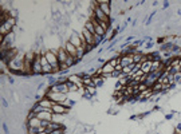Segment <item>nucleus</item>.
<instances>
[{"mask_svg": "<svg viewBox=\"0 0 181 134\" xmlns=\"http://www.w3.org/2000/svg\"><path fill=\"white\" fill-rule=\"evenodd\" d=\"M64 50H66V52L69 54L70 57H73V58H75L77 59V47L74 46V44H71V43L67 40L66 43H64Z\"/></svg>", "mask_w": 181, "mask_h": 134, "instance_id": "nucleus-8", "label": "nucleus"}, {"mask_svg": "<svg viewBox=\"0 0 181 134\" xmlns=\"http://www.w3.org/2000/svg\"><path fill=\"white\" fill-rule=\"evenodd\" d=\"M119 59H121V64L123 67H128V66L134 63V60H133V54H123V55L119 57Z\"/></svg>", "mask_w": 181, "mask_h": 134, "instance_id": "nucleus-6", "label": "nucleus"}, {"mask_svg": "<svg viewBox=\"0 0 181 134\" xmlns=\"http://www.w3.org/2000/svg\"><path fill=\"white\" fill-rule=\"evenodd\" d=\"M56 55H58V60H59V63H66V62H67L69 54L66 52V50H64V47H63V46L56 50Z\"/></svg>", "mask_w": 181, "mask_h": 134, "instance_id": "nucleus-7", "label": "nucleus"}, {"mask_svg": "<svg viewBox=\"0 0 181 134\" xmlns=\"http://www.w3.org/2000/svg\"><path fill=\"white\" fill-rule=\"evenodd\" d=\"M26 126H27V127H34V129H38V127L42 126V119H39L38 117L31 118V119L26 121Z\"/></svg>", "mask_w": 181, "mask_h": 134, "instance_id": "nucleus-9", "label": "nucleus"}, {"mask_svg": "<svg viewBox=\"0 0 181 134\" xmlns=\"http://www.w3.org/2000/svg\"><path fill=\"white\" fill-rule=\"evenodd\" d=\"M38 134H49V133H46V131H42V133H38Z\"/></svg>", "mask_w": 181, "mask_h": 134, "instance_id": "nucleus-22", "label": "nucleus"}, {"mask_svg": "<svg viewBox=\"0 0 181 134\" xmlns=\"http://www.w3.org/2000/svg\"><path fill=\"white\" fill-rule=\"evenodd\" d=\"M67 87H69V91L70 93H77V91H79V86L78 85H75V83H71V82H69L67 81Z\"/></svg>", "mask_w": 181, "mask_h": 134, "instance_id": "nucleus-14", "label": "nucleus"}, {"mask_svg": "<svg viewBox=\"0 0 181 134\" xmlns=\"http://www.w3.org/2000/svg\"><path fill=\"white\" fill-rule=\"evenodd\" d=\"M40 63H42V66H46V64H49V62H47V58L44 57V54H42V57H40Z\"/></svg>", "mask_w": 181, "mask_h": 134, "instance_id": "nucleus-19", "label": "nucleus"}, {"mask_svg": "<svg viewBox=\"0 0 181 134\" xmlns=\"http://www.w3.org/2000/svg\"><path fill=\"white\" fill-rule=\"evenodd\" d=\"M38 103L42 106L43 109H51L52 105H54V102H52L50 98H47V97H43V98H40L38 101Z\"/></svg>", "mask_w": 181, "mask_h": 134, "instance_id": "nucleus-11", "label": "nucleus"}, {"mask_svg": "<svg viewBox=\"0 0 181 134\" xmlns=\"http://www.w3.org/2000/svg\"><path fill=\"white\" fill-rule=\"evenodd\" d=\"M63 119H64V115H62V114H52V121L51 122L63 125Z\"/></svg>", "mask_w": 181, "mask_h": 134, "instance_id": "nucleus-13", "label": "nucleus"}, {"mask_svg": "<svg viewBox=\"0 0 181 134\" xmlns=\"http://www.w3.org/2000/svg\"><path fill=\"white\" fill-rule=\"evenodd\" d=\"M44 54V57L47 58V62L49 64H51L52 68L54 67H58L59 66V60H58V55H56V50H47Z\"/></svg>", "mask_w": 181, "mask_h": 134, "instance_id": "nucleus-2", "label": "nucleus"}, {"mask_svg": "<svg viewBox=\"0 0 181 134\" xmlns=\"http://www.w3.org/2000/svg\"><path fill=\"white\" fill-rule=\"evenodd\" d=\"M50 134H64V127H62V129H58V130H54L52 133Z\"/></svg>", "mask_w": 181, "mask_h": 134, "instance_id": "nucleus-20", "label": "nucleus"}, {"mask_svg": "<svg viewBox=\"0 0 181 134\" xmlns=\"http://www.w3.org/2000/svg\"><path fill=\"white\" fill-rule=\"evenodd\" d=\"M85 91H86L89 95L93 97L97 94V87H95V86H86V87H85Z\"/></svg>", "mask_w": 181, "mask_h": 134, "instance_id": "nucleus-16", "label": "nucleus"}, {"mask_svg": "<svg viewBox=\"0 0 181 134\" xmlns=\"http://www.w3.org/2000/svg\"><path fill=\"white\" fill-rule=\"evenodd\" d=\"M42 75H52V66L51 64H46V66H43Z\"/></svg>", "mask_w": 181, "mask_h": 134, "instance_id": "nucleus-15", "label": "nucleus"}, {"mask_svg": "<svg viewBox=\"0 0 181 134\" xmlns=\"http://www.w3.org/2000/svg\"><path fill=\"white\" fill-rule=\"evenodd\" d=\"M98 7L101 8V11L103 12L106 16H112V6H110V3H112V0H98Z\"/></svg>", "mask_w": 181, "mask_h": 134, "instance_id": "nucleus-3", "label": "nucleus"}, {"mask_svg": "<svg viewBox=\"0 0 181 134\" xmlns=\"http://www.w3.org/2000/svg\"><path fill=\"white\" fill-rule=\"evenodd\" d=\"M122 70H123V66H122V64H117V66H115V71H117V73H122Z\"/></svg>", "mask_w": 181, "mask_h": 134, "instance_id": "nucleus-21", "label": "nucleus"}, {"mask_svg": "<svg viewBox=\"0 0 181 134\" xmlns=\"http://www.w3.org/2000/svg\"><path fill=\"white\" fill-rule=\"evenodd\" d=\"M67 40H69L71 44H74L77 48L82 46V39H80V35L78 34V32H75V31L71 32V35H70V38L67 39Z\"/></svg>", "mask_w": 181, "mask_h": 134, "instance_id": "nucleus-5", "label": "nucleus"}, {"mask_svg": "<svg viewBox=\"0 0 181 134\" xmlns=\"http://www.w3.org/2000/svg\"><path fill=\"white\" fill-rule=\"evenodd\" d=\"M24 58H26V52L23 54L19 51V54L7 64V68L10 70V73L23 75V71H24Z\"/></svg>", "mask_w": 181, "mask_h": 134, "instance_id": "nucleus-1", "label": "nucleus"}, {"mask_svg": "<svg viewBox=\"0 0 181 134\" xmlns=\"http://www.w3.org/2000/svg\"><path fill=\"white\" fill-rule=\"evenodd\" d=\"M142 67H141V70L144 71V74H150V70H152V64H153V62L152 60H146V62H144Z\"/></svg>", "mask_w": 181, "mask_h": 134, "instance_id": "nucleus-12", "label": "nucleus"}, {"mask_svg": "<svg viewBox=\"0 0 181 134\" xmlns=\"http://www.w3.org/2000/svg\"><path fill=\"white\" fill-rule=\"evenodd\" d=\"M51 110H52V114H62V115H64V114L70 113V110L71 109L66 107V106L62 105V103H54Z\"/></svg>", "mask_w": 181, "mask_h": 134, "instance_id": "nucleus-4", "label": "nucleus"}, {"mask_svg": "<svg viewBox=\"0 0 181 134\" xmlns=\"http://www.w3.org/2000/svg\"><path fill=\"white\" fill-rule=\"evenodd\" d=\"M67 81L71 82V83H75V85H78L79 87H85L83 83H82V77H80L79 74L69 75V77H67Z\"/></svg>", "mask_w": 181, "mask_h": 134, "instance_id": "nucleus-10", "label": "nucleus"}, {"mask_svg": "<svg viewBox=\"0 0 181 134\" xmlns=\"http://www.w3.org/2000/svg\"><path fill=\"white\" fill-rule=\"evenodd\" d=\"M174 83H180L181 82V73H177V74H174Z\"/></svg>", "mask_w": 181, "mask_h": 134, "instance_id": "nucleus-18", "label": "nucleus"}, {"mask_svg": "<svg viewBox=\"0 0 181 134\" xmlns=\"http://www.w3.org/2000/svg\"><path fill=\"white\" fill-rule=\"evenodd\" d=\"M152 90L153 93H157V91H162V85H161L160 82H156L153 86H152Z\"/></svg>", "mask_w": 181, "mask_h": 134, "instance_id": "nucleus-17", "label": "nucleus"}]
</instances>
